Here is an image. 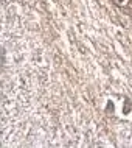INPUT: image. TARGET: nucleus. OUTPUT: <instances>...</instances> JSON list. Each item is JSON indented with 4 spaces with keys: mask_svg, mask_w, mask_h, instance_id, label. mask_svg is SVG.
<instances>
[{
    "mask_svg": "<svg viewBox=\"0 0 132 148\" xmlns=\"http://www.w3.org/2000/svg\"><path fill=\"white\" fill-rule=\"evenodd\" d=\"M114 2H115V3H120V2H121V0H114Z\"/></svg>",
    "mask_w": 132,
    "mask_h": 148,
    "instance_id": "obj_1",
    "label": "nucleus"
}]
</instances>
